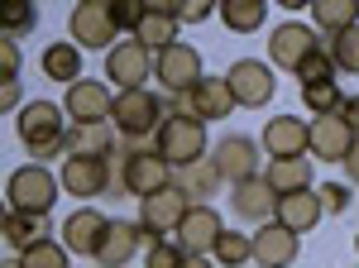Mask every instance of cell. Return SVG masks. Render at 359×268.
<instances>
[{"instance_id":"277c9868","label":"cell","mask_w":359,"mask_h":268,"mask_svg":"<svg viewBox=\"0 0 359 268\" xmlns=\"http://www.w3.org/2000/svg\"><path fill=\"white\" fill-rule=\"evenodd\" d=\"M163 120H168V110L149 86H139V91H115L111 125L125 134V139H149V134H158Z\"/></svg>"},{"instance_id":"484cf974","label":"cell","mask_w":359,"mask_h":268,"mask_svg":"<svg viewBox=\"0 0 359 268\" xmlns=\"http://www.w3.org/2000/svg\"><path fill=\"white\" fill-rule=\"evenodd\" d=\"M0 235H5V244H10L15 254H29L34 244L53 240V225H48V215H25V211H5V225H0Z\"/></svg>"},{"instance_id":"f35d334b","label":"cell","mask_w":359,"mask_h":268,"mask_svg":"<svg viewBox=\"0 0 359 268\" xmlns=\"http://www.w3.org/2000/svg\"><path fill=\"white\" fill-rule=\"evenodd\" d=\"M34 25H39V10H34V5H10V10H5V39H20V34H29Z\"/></svg>"},{"instance_id":"e575fe53","label":"cell","mask_w":359,"mask_h":268,"mask_svg":"<svg viewBox=\"0 0 359 268\" xmlns=\"http://www.w3.org/2000/svg\"><path fill=\"white\" fill-rule=\"evenodd\" d=\"M20 264H25V268H72V264H67V244H62V240L34 244L29 254H20Z\"/></svg>"},{"instance_id":"7a4b0ae2","label":"cell","mask_w":359,"mask_h":268,"mask_svg":"<svg viewBox=\"0 0 359 268\" xmlns=\"http://www.w3.org/2000/svg\"><path fill=\"white\" fill-rule=\"evenodd\" d=\"M154 149H158V159L172 168V173H182V168H192V163L211 159V149H206V125L196 120V115H168L158 134H154Z\"/></svg>"},{"instance_id":"ab89813d","label":"cell","mask_w":359,"mask_h":268,"mask_svg":"<svg viewBox=\"0 0 359 268\" xmlns=\"http://www.w3.org/2000/svg\"><path fill=\"white\" fill-rule=\"evenodd\" d=\"M316 192H321V206H326L331 215H345L350 206H355V196H350L345 182H326V187H316Z\"/></svg>"},{"instance_id":"44dd1931","label":"cell","mask_w":359,"mask_h":268,"mask_svg":"<svg viewBox=\"0 0 359 268\" xmlns=\"http://www.w3.org/2000/svg\"><path fill=\"white\" fill-rule=\"evenodd\" d=\"M230 211L249 220V225H269L278 215V192L264 182V177H249L240 187H230Z\"/></svg>"},{"instance_id":"9a60e30c","label":"cell","mask_w":359,"mask_h":268,"mask_svg":"<svg viewBox=\"0 0 359 268\" xmlns=\"http://www.w3.org/2000/svg\"><path fill=\"white\" fill-rule=\"evenodd\" d=\"M221 235H225L221 215L211 211L206 201H196L192 211H187V220L177 225V244H182V254H192V259H206V254H216Z\"/></svg>"},{"instance_id":"d6986e66","label":"cell","mask_w":359,"mask_h":268,"mask_svg":"<svg viewBox=\"0 0 359 268\" xmlns=\"http://www.w3.org/2000/svg\"><path fill=\"white\" fill-rule=\"evenodd\" d=\"M297 249H302V235H292L287 225H259V235H254V264L259 268H292L297 264Z\"/></svg>"},{"instance_id":"30bf717a","label":"cell","mask_w":359,"mask_h":268,"mask_svg":"<svg viewBox=\"0 0 359 268\" xmlns=\"http://www.w3.org/2000/svg\"><path fill=\"white\" fill-rule=\"evenodd\" d=\"M225 81H230V91H235V101L249 106V110L269 106V101H273V91H278L273 67H269V62H259V58H240V62L225 72Z\"/></svg>"},{"instance_id":"1f68e13d","label":"cell","mask_w":359,"mask_h":268,"mask_svg":"<svg viewBox=\"0 0 359 268\" xmlns=\"http://www.w3.org/2000/svg\"><path fill=\"white\" fill-rule=\"evenodd\" d=\"M345 91L335 86V81H316V86H302V106L311 110V120H321V115H340L345 110Z\"/></svg>"},{"instance_id":"d590c367","label":"cell","mask_w":359,"mask_h":268,"mask_svg":"<svg viewBox=\"0 0 359 268\" xmlns=\"http://www.w3.org/2000/svg\"><path fill=\"white\" fill-rule=\"evenodd\" d=\"M297 81H302V86H316V81H335V58H331V48H326V43H321V48H316V53H311L302 67H297Z\"/></svg>"},{"instance_id":"4316f807","label":"cell","mask_w":359,"mask_h":268,"mask_svg":"<svg viewBox=\"0 0 359 268\" xmlns=\"http://www.w3.org/2000/svg\"><path fill=\"white\" fill-rule=\"evenodd\" d=\"M39 67H43V77H53V81H62V86H77L82 81V48L77 43H48L43 48V58H39Z\"/></svg>"},{"instance_id":"8d00e7d4","label":"cell","mask_w":359,"mask_h":268,"mask_svg":"<svg viewBox=\"0 0 359 268\" xmlns=\"http://www.w3.org/2000/svg\"><path fill=\"white\" fill-rule=\"evenodd\" d=\"M182 264H187V254H182V244H177V240L149 244V259H144V268H182Z\"/></svg>"},{"instance_id":"74e56055","label":"cell","mask_w":359,"mask_h":268,"mask_svg":"<svg viewBox=\"0 0 359 268\" xmlns=\"http://www.w3.org/2000/svg\"><path fill=\"white\" fill-rule=\"evenodd\" d=\"M144 10H149V5H139V0H115V5H111V15H115V29L135 39V29L144 25Z\"/></svg>"},{"instance_id":"b9f144b4","label":"cell","mask_w":359,"mask_h":268,"mask_svg":"<svg viewBox=\"0 0 359 268\" xmlns=\"http://www.w3.org/2000/svg\"><path fill=\"white\" fill-rule=\"evenodd\" d=\"M211 15H216L211 0H187V5H177V25H201V20H211Z\"/></svg>"},{"instance_id":"cb8c5ba5","label":"cell","mask_w":359,"mask_h":268,"mask_svg":"<svg viewBox=\"0 0 359 268\" xmlns=\"http://www.w3.org/2000/svg\"><path fill=\"white\" fill-rule=\"evenodd\" d=\"M326 215L321 206V192L306 187V192H292V196H278V225H287L292 235H306V230H316V220Z\"/></svg>"},{"instance_id":"603a6c76","label":"cell","mask_w":359,"mask_h":268,"mask_svg":"<svg viewBox=\"0 0 359 268\" xmlns=\"http://www.w3.org/2000/svg\"><path fill=\"white\" fill-rule=\"evenodd\" d=\"M135 43H144L154 58L163 53V48H172V43H177V5L154 0V5L144 10V25L135 29Z\"/></svg>"},{"instance_id":"8992f818","label":"cell","mask_w":359,"mask_h":268,"mask_svg":"<svg viewBox=\"0 0 359 268\" xmlns=\"http://www.w3.org/2000/svg\"><path fill=\"white\" fill-rule=\"evenodd\" d=\"M72 43L77 48H106L111 53L115 43H120V29H115V15L106 0H82V5H72Z\"/></svg>"},{"instance_id":"4dcf8cb0","label":"cell","mask_w":359,"mask_h":268,"mask_svg":"<svg viewBox=\"0 0 359 268\" xmlns=\"http://www.w3.org/2000/svg\"><path fill=\"white\" fill-rule=\"evenodd\" d=\"M264 15H269L264 0H221V25L230 34H254L264 25Z\"/></svg>"},{"instance_id":"ba28073f","label":"cell","mask_w":359,"mask_h":268,"mask_svg":"<svg viewBox=\"0 0 359 268\" xmlns=\"http://www.w3.org/2000/svg\"><path fill=\"white\" fill-rule=\"evenodd\" d=\"M154 77L168 86V96H187L196 81H201V53H196L192 43H172V48H163V53L154 58Z\"/></svg>"},{"instance_id":"ffe728a7","label":"cell","mask_w":359,"mask_h":268,"mask_svg":"<svg viewBox=\"0 0 359 268\" xmlns=\"http://www.w3.org/2000/svg\"><path fill=\"white\" fill-rule=\"evenodd\" d=\"M106 230H111V220L96 211V206H82V211H72L67 220H62L57 235H62V244H67V254H91V259H96Z\"/></svg>"},{"instance_id":"d6a6232c","label":"cell","mask_w":359,"mask_h":268,"mask_svg":"<svg viewBox=\"0 0 359 268\" xmlns=\"http://www.w3.org/2000/svg\"><path fill=\"white\" fill-rule=\"evenodd\" d=\"M216 264H221V268H245V264H254V235L225 230L221 244H216Z\"/></svg>"},{"instance_id":"7c38bea8","label":"cell","mask_w":359,"mask_h":268,"mask_svg":"<svg viewBox=\"0 0 359 268\" xmlns=\"http://www.w3.org/2000/svg\"><path fill=\"white\" fill-rule=\"evenodd\" d=\"M57 182H62L67 196H101L115 182L111 159H82V154H72V159H62V168H57Z\"/></svg>"},{"instance_id":"d4e9b609","label":"cell","mask_w":359,"mask_h":268,"mask_svg":"<svg viewBox=\"0 0 359 268\" xmlns=\"http://www.w3.org/2000/svg\"><path fill=\"white\" fill-rule=\"evenodd\" d=\"M115 149H120V130L111 120L106 125H72L67 130V159L72 154H82V159H115Z\"/></svg>"},{"instance_id":"83f0119b","label":"cell","mask_w":359,"mask_h":268,"mask_svg":"<svg viewBox=\"0 0 359 268\" xmlns=\"http://www.w3.org/2000/svg\"><path fill=\"white\" fill-rule=\"evenodd\" d=\"M264 182L278 192V196H292V192L311 187V159H278L264 168Z\"/></svg>"},{"instance_id":"bcb514c9","label":"cell","mask_w":359,"mask_h":268,"mask_svg":"<svg viewBox=\"0 0 359 268\" xmlns=\"http://www.w3.org/2000/svg\"><path fill=\"white\" fill-rule=\"evenodd\" d=\"M182 268H216V264H211V259H192V254H187V264H182Z\"/></svg>"},{"instance_id":"8fae6325","label":"cell","mask_w":359,"mask_h":268,"mask_svg":"<svg viewBox=\"0 0 359 268\" xmlns=\"http://www.w3.org/2000/svg\"><path fill=\"white\" fill-rule=\"evenodd\" d=\"M149 77H154V53L144 43L130 39V43H115L106 53V81H115L120 91H139Z\"/></svg>"},{"instance_id":"7dc6e473","label":"cell","mask_w":359,"mask_h":268,"mask_svg":"<svg viewBox=\"0 0 359 268\" xmlns=\"http://www.w3.org/2000/svg\"><path fill=\"white\" fill-rule=\"evenodd\" d=\"M355 249H359V235H355Z\"/></svg>"},{"instance_id":"5b68a950","label":"cell","mask_w":359,"mask_h":268,"mask_svg":"<svg viewBox=\"0 0 359 268\" xmlns=\"http://www.w3.org/2000/svg\"><path fill=\"white\" fill-rule=\"evenodd\" d=\"M115 163H120V173H115L120 187L130 192V196H139V201H149V196L172 187V168L158 159V149H144L135 159H115Z\"/></svg>"},{"instance_id":"f6af8a7d","label":"cell","mask_w":359,"mask_h":268,"mask_svg":"<svg viewBox=\"0 0 359 268\" xmlns=\"http://www.w3.org/2000/svg\"><path fill=\"white\" fill-rule=\"evenodd\" d=\"M340 168H345V177H350V182H355V187H359V144H355V149H350V159L340 163Z\"/></svg>"},{"instance_id":"5bb4252c","label":"cell","mask_w":359,"mask_h":268,"mask_svg":"<svg viewBox=\"0 0 359 268\" xmlns=\"http://www.w3.org/2000/svg\"><path fill=\"white\" fill-rule=\"evenodd\" d=\"M62 110H67V120H72V125H106V120H111V110H115V96L106 91V81L82 77L77 86H67Z\"/></svg>"},{"instance_id":"4fadbf2b","label":"cell","mask_w":359,"mask_h":268,"mask_svg":"<svg viewBox=\"0 0 359 268\" xmlns=\"http://www.w3.org/2000/svg\"><path fill=\"white\" fill-rule=\"evenodd\" d=\"M187 211H192V201L177 187H168V192H158V196H149V201H139V225H144L154 240H168V235H177V225L187 220Z\"/></svg>"},{"instance_id":"f546056e","label":"cell","mask_w":359,"mask_h":268,"mask_svg":"<svg viewBox=\"0 0 359 268\" xmlns=\"http://www.w3.org/2000/svg\"><path fill=\"white\" fill-rule=\"evenodd\" d=\"M172 187L196 206V196H216V192H221V173H216L211 159H201V163H192V168H182V173L172 177Z\"/></svg>"},{"instance_id":"ee69618b","label":"cell","mask_w":359,"mask_h":268,"mask_svg":"<svg viewBox=\"0 0 359 268\" xmlns=\"http://www.w3.org/2000/svg\"><path fill=\"white\" fill-rule=\"evenodd\" d=\"M340 115H345V125H350V130H355V139H359V96H350Z\"/></svg>"},{"instance_id":"60d3db41","label":"cell","mask_w":359,"mask_h":268,"mask_svg":"<svg viewBox=\"0 0 359 268\" xmlns=\"http://www.w3.org/2000/svg\"><path fill=\"white\" fill-rule=\"evenodd\" d=\"M0 81H20V43L15 39L0 43Z\"/></svg>"},{"instance_id":"836d02e7","label":"cell","mask_w":359,"mask_h":268,"mask_svg":"<svg viewBox=\"0 0 359 268\" xmlns=\"http://www.w3.org/2000/svg\"><path fill=\"white\" fill-rule=\"evenodd\" d=\"M326 48H331V58H335V72L359 77V25L345 29V34H335V39H326Z\"/></svg>"},{"instance_id":"9c48e42d","label":"cell","mask_w":359,"mask_h":268,"mask_svg":"<svg viewBox=\"0 0 359 268\" xmlns=\"http://www.w3.org/2000/svg\"><path fill=\"white\" fill-rule=\"evenodd\" d=\"M264 154L269 159H306L311 154V120H297V115H273L264 134H259Z\"/></svg>"},{"instance_id":"3957f363","label":"cell","mask_w":359,"mask_h":268,"mask_svg":"<svg viewBox=\"0 0 359 268\" xmlns=\"http://www.w3.org/2000/svg\"><path fill=\"white\" fill-rule=\"evenodd\" d=\"M57 192H62V182H57L43 163H25V168H15L10 182H5V206H10V211H25V215H48L53 201H57Z\"/></svg>"},{"instance_id":"52a82bcc","label":"cell","mask_w":359,"mask_h":268,"mask_svg":"<svg viewBox=\"0 0 359 268\" xmlns=\"http://www.w3.org/2000/svg\"><path fill=\"white\" fill-rule=\"evenodd\" d=\"M211 163H216L221 182H230V187H240L249 177H264L259 173V144L249 134H225L221 144L211 149Z\"/></svg>"},{"instance_id":"7402d4cb","label":"cell","mask_w":359,"mask_h":268,"mask_svg":"<svg viewBox=\"0 0 359 268\" xmlns=\"http://www.w3.org/2000/svg\"><path fill=\"white\" fill-rule=\"evenodd\" d=\"M355 144L359 139H355V130L345 125V115H321V120H311V154H316V159L345 163Z\"/></svg>"},{"instance_id":"2e32d148","label":"cell","mask_w":359,"mask_h":268,"mask_svg":"<svg viewBox=\"0 0 359 268\" xmlns=\"http://www.w3.org/2000/svg\"><path fill=\"white\" fill-rule=\"evenodd\" d=\"M321 48V39H316V29L311 25H297V20H287V25L273 29V39H269V58H273L278 67H287V72H297L306 58Z\"/></svg>"},{"instance_id":"ac0fdd59","label":"cell","mask_w":359,"mask_h":268,"mask_svg":"<svg viewBox=\"0 0 359 268\" xmlns=\"http://www.w3.org/2000/svg\"><path fill=\"white\" fill-rule=\"evenodd\" d=\"M139 244H158L139 220H111V230H106V240H101V249H96V264L101 268H125L130 259H135Z\"/></svg>"},{"instance_id":"6da1fadb","label":"cell","mask_w":359,"mask_h":268,"mask_svg":"<svg viewBox=\"0 0 359 268\" xmlns=\"http://www.w3.org/2000/svg\"><path fill=\"white\" fill-rule=\"evenodd\" d=\"M67 110L53 101H29L15 120L20 144L29 149V159H67V125H62Z\"/></svg>"},{"instance_id":"f1b7e54d","label":"cell","mask_w":359,"mask_h":268,"mask_svg":"<svg viewBox=\"0 0 359 268\" xmlns=\"http://www.w3.org/2000/svg\"><path fill=\"white\" fill-rule=\"evenodd\" d=\"M311 20L316 29H326V39H335L359 25V0H311Z\"/></svg>"},{"instance_id":"e0dca14e","label":"cell","mask_w":359,"mask_h":268,"mask_svg":"<svg viewBox=\"0 0 359 268\" xmlns=\"http://www.w3.org/2000/svg\"><path fill=\"white\" fill-rule=\"evenodd\" d=\"M235 106H240V101H235V91H230V81H225V77H201L192 91L182 96V110L196 115L201 125H206V120H225Z\"/></svg>"},{"instance_id":"7bdbcfd3","label":"cell","mask_w":359,"mask_h":268,"mask_svg":"<svg viewBox=\"0 0 359 268\" xmlns=\"http://www.w3.org/2000/svg\"><path fill=\"white\" fill-rule=\"evenodd\" d=\"M20 96H25L20 81H0V110H15V106H20ZM20 110H25V106H20Z\"/></svg>"}]
</instances>
